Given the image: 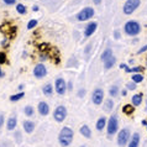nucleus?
<instances>
[{"mask_svg": "<svg viewBox=\"0 0 147 147\" xmlns=\"http://www.w3.org/2000/svg\"><path fill=\"white\" fill-rule=\"evenodd\" d=\"M145 51H147V45H146V46H144L142 48H140V50H138V52H137V53H142V52H145Z\"/></svg>", "mask_w": 147, "mask_h": 147, "instance_id": "nucleus-35", "label": "nucleus"}, {"mask_svg": "<svg viewBox=\"0 0 147 147\" xmlns=\"http://www.w3.org/2000/svg\"><path fill=\"white\" fill-rule=\"evenodd\" d=\"M111 56H113V51H111V48H107V50L104 51V53L101 55V59H103L104 62H105V61H107L108 58H110Z\"/></svg>", "mask_w": 147, "mask_h": 147, "instance_id": "nucleus-22", "label": "nucleus"}, {"mask_svg": "<svg viewBox=\"0 0 147 147\" xmlns=\"http://www.w3.org/2000/svg\"><path fill=\"white\" fill-rule=\"evenodd\" d=\"M32 9H34V11H37V10H38V7H37V6H34Z\"/></svg>", "mask_w": 147, "mask_h": 147, "instance_id": "nucleus-42", "label": "nucleus"}, {"mask_svg": "<svg viewBox=\"0 0 147 147\" xmlns=\"http://www.w3.org/2000/svg\"><path fill=\"white\" fill-rule=\"evenodd\" d=\"M46 48H47V45L46 43H42V45H40V50H46Z\"/></svg>", "mask_w": 147, "mask_h": 147, "instance_id": "nucleus-37", "label": "nucleus"}, {"mask_svg": "<svg viewBox=\"0 0 147 147\" xmlns=\"http://www.w3.org/2000/svg\"><path fill=\"white\" fill-rule=\"evenodd\" d=\"M124 28H125V32L127 35L135 36V35H137L138 32H140L141 26H140V24L136 22V21H129V22L125 24V27Z\"/></svg>", "mask_w": 147, "mask_h": 147, "instance_id": "nucleus-2", "label": "nucleus"}, {"mask_svg": "<svg viewBox=\"0 0 147 147\" xmlns=\"http://www.w3.org/2000/svg\"><path fill=\"white\" fill-rule=\"evenodd\" d=\"M122 111H124L125 114H127V115H131V114H134V105H129V104L124 105Z\"/></svg>", "mask_w": 147, "mask_h": 147, "instance_id": "nucleus-23", "label": "nucleus"}, {"mask_svg": "<svg viewBox=\"0 0 147 147\" xmlns=\"http://www.w3.org/2000/svg\"><path fill=\"white\" fill-rule=\"evenodd\" d=\"M146 126H147V125H146Z\"/></svg>", "mask_w": 147, "mask_h": 147, "instance_id": "nucleus-45", "label": "nucleus"}, {"mask_svg": "<svg viewBox=\"0 0 147 147\" xmlns=\"http://www.w3.org/2000/svg\"><path fill=\"white\" fill-rule=\"evenodd\" d=\"M80 147H87V146H84V145H82V146H80Z\"/></svg>", "mask_w": 147, "mask_h": 147, "instance_id": "nucleus-44", "label": "nucleus"}, {"mask_svg": "<svg viewBox=\"0 0 147 147\" xmlns=\"http://www.w3.org/2000/svg\"><path fill=\"white\" fill-rule=\"evenodd\" d=\"M120 68H124V69H125V68H126V64H124V63H122L121 66H120Z\"/></svg>", "mask_w": 147, "mask_h": 147, "instance_id": "nucleus-41", "label": "nucleus"}, {"mask_svg": "<svg viewBox=\"0 0 147 147\" xmlns=\"http://www.w3.org/2000/svg\"><path fill=\"white\" fill-rule=\"evenodd\" d=\"M42 92H43L45 95L50 96V95H52V93H53V88H52V85H51L50 83H48V84H46V85H43Z\"/></svg>", "mask_w": 147, "mask_h": 147, "instance_id": "nucleus-18", "label": "nucleus"}, {"mask_svg": "<svg viewBox=\"0 0 147 147\" xmlns=\"http://www.w3.org/2000/svg\"><path fill=\"white\" fill-rule=\"evenodd\" d=\"M6 62V55L4 52H0V64Z\"/></svg>", "mask_w": 147, "mask_h": 147, "instance_id": "nucleus-32", "label": "nucleus"}, {"mask_svg": "<svg viewBox=\"0 0 147 147\" xmlns=\"http://www.w3.org/2000/svg\"><path fill=\"white\" fill-rule=\"evenodd\" d=\"M53 117L57 122H62L64 119L67 117V109L63 107V105H59L55 109V113H53Z\"/></svg>", "mask_w": 147, "mask_h": 147, "instance_id": "nucleus-5", "label": "nucleus"}, {"mask_svg": "<svg viewBox=\"0 0 147 147\" xmlns=\"http://www.w3.org/2000/svg\"><path fill=\"white\" fill-rule=\"evenodd\" d=\"M96 27H98V24H96V22H90V24H88V26L85 27V32H84V35L87 36V37H89V36H92V35L94 34V32H95Z\"/></svg>", "mask_w": 147, "mask_h": 147, "instance_id": "nucleus-12", "label": "nucleus"}, {"mask_svg": "<svg viewBox=\"0 0 147 147\" xmlns=\"http://www.w3.org/2000/svg\"><path fill=\"white\" fill-rule=\"evenodd\" d=\"M93 15H94V10L92 9V7H84L83 10L78 13V15H77V19H78L79 21H85V20L90 19Z\"/></svg>", "mask_w": 147, "mask_h": 147, "instance_id": "nucleus-7", "label": "nucleus"}, {"mask_svg": "<svg viewBox=\"0 0 147 147\" xmlns=\"http://www.w3.org/2000/svg\"><path fill=\"white\" fill-rule=\"evenodd\" d=\"M144 80V76L140 74V73H136V74L132 76V82L134 83H140V82Z\"/></svg>", "mask_w": 147, "mask_h": 147, "instance_id": "nucleus-27", "label": "nucleus"}, {"mask_svg": "<svg viewBox=\"0 0 147 147\" xmlns=\"http://www.w3.org/2000/svg\"><path fill=\"white\" fill-rule=\"evenodd\" d=\"M73 130L71 127H63L61 130V132L58 135V141H59V145L62 147H67L72 144L73 141Z\"/></svg>", "mask_w": 147, "mask_h": 147, "instance_id": "nucleus-1", "label": "nucleus"}, {"mask_svg": "<svg viewBox=\"0 0 147 147\" xmlns=\"http://www.w3.org/2000/svg\"><path fill=\"white\" fill-rule=\"evenodd\" d=\"M55 88H56V92L59 94V95H64V93L67 90V84L64 82L63 78H57L55 82Z\"/></svg>", "mask_w": 147, "mask_h": 147, "instance_id": "nucleus-8", "label": "nucleus"}, {"mask_svg": "<svg viewBox=\"0 0 147 147\" xmlns=\"http://www.w3.org/2000/svg\"><path fill=\"white\" fill-rule=\"evenodd\" d=\"M126 88L130 89V90H135V89H136V83L130 82V83H127V85H126Z\"/></svg>", "mask_w": 147, "mask_h": 147, "instance_id": "nucleus-31", "label": "nucleus"}, {"mask_svg": "<svg viewBox=\"0 0 147 147\" xmlns=\"http://www.w3.org/2000/svg\"><path fill=\"white\" fill-rule=\"evenodd\" d=\"M68 89H69V90L72 89V83H69V84H68Z\"/></svg>", "mask_w": 147, "mask_h": 147, "instance_id": "nucleus-43", "label": "nucleus"}, {"mask_svg": "<svg viewBox=\"0 0 147 147\" xmlns=\"http://www.w3.org/2000/svg\"><path fill=\"white\" fill-rule=\"evenodd\" d=\"M126 72H134V73H141L142 71H144V68L142 67H134V68H127L126 67Z\"/></svg>", "mask_w": 147, "mask_h": 147, "instance_id": "nucleus-29", "label": "nucleus"}, {"mask_svg": "<svg viewBox=\"0 0 147 147\" xmlns=\"http://www.w3.org/2000/svg\"><path fill=\"white\" fill-rule=\"evenodd\" d=\"M24 113H25L26 116H34V108L31 107V105H27L24 109Z\"/></svg>", "mask_w": 147, "mask_h": 147, "instance_id": "nucleus-25", "label": "nucleus"}, {"mask_svg": "<svg viewBox=\"0 0 147 147\" xmlns=\"http://www.w3.org/2000/svg\"><path fill=\"white\" fill-rule=\"evenodd\" d=\"M37 109H38L40 115H42V116H46V115H48V113H50V107H48V104L45 103V101L38 103Z\"/></svg>", "mask_w": 147, "mask_h": 147, "instance_id": "nucleus-11", "label": "nucleus"}, {"mask_svg": "<svg viewBox=\"0 0 147 147\" xmlns=\"http://www.w3.org/2000/svg\"><path fill=\"white\" fill-rule=\"evenodd\" d=\"M114 35H115V38H120V34H119V31H115V32H114Z\"/></svg>", "mask_w": 147, "mask_h": 147, "instance_id": "nucleus-38", "label": "nucleus"}, {"mask_svg": "<svg viewBox=\"0 0 147 147\" xmlns=\"http://www.w3.org/2000/svg\"><path fill=\"white\" fill-rule=\"evenodd\" d=\"M80 134L83 135L85 138H90L92 137V131H90V129H89L87 125H83L80 127Z\"/></svg>", "mask_w": 147, "mask_h": 147, "instance_id": "nucleus-16", "label": "nucleus"}, {"mask_svg": "<svg viewBox=\"0 0 147 147\" xmlns=\"http://www.w3.org/2000/svg\"><path fill=\"white\" fill-rule=\"evenodd\" d=\"M46 74H47V68L45 67L42 63H38L37 66L34 68V76L36 78L41 79V78H43V77H46Z\"/></svg>", "mask_w": 147, "mask_h": 147, "instance_id": "nucleus-9", "label": "nucleus"}, {"mask_svg": "<svg viewBox=\"0 0 147 147\" xmlns=\"http://www.w3.org/2000/svg\"><path fill=\"white\" fill-rule=\"evenodd\" d=\"M142 103V94H135L132 96V105L134 107H138Z\"/></svg>", "mask_w": 147, "mask_h": 147, "instance_id": "nucleus-17", "label": "nucleus"}, {"mask_svg": "<svg viewBox=\"0 0 147 147\" xmlns=\"http://www.w3.org/2000/svg\"><path fill=\"white\" fill-rule=\"evenodd\" d=\"M115 62H116L115 57L111 56L110 58H108L107 61H105V68H107V69H110V68H111V67L114 66V64H115Z\"/></svg>", "mask_w": 147, "mask_h": 147, "instance_id": "nucleus-20", "label": "nucleus"}, {"mask_svg": "<svg viewBox=\"0 0 147 147\" xmlns=\"http://www.w3.org/2000/svg\"><path fill=\"white\" fill-rule=\"evenodd\" d=\"M138 6H140V0H126L125 5H124V13L130 15V14H132Z\"/></svg>", "mask_w": 147, "mask_h": 147, "instance_id": "nucleus-4", "label": "nucleus"}, {"mask_svg": "<svg viewBox=\"0 0 147 147\" xmlns=\"http://www.w3.org/2000/svg\"><path fill=\"white\" fill-rule=\"evenodd\" d=\"M36 25H37V20H30L27 24V28L28 30H31V28H34Z\"/></svg>", "mask_w": 147, "mask_h": 147, "instance_id": "nucleus-30", "label": "nucleus"}, {"mask_svg": "<svg viewBox=\"0 0 147 147\" xmlns=\"http://www.w3.org/2000/svg\"><path fill=\"white\" fill-rule=\"evenodd\" d=\"M103 98H104V92L101 90L100 88H96L95 90H94L93 95H92V100H93V103L95 104V105L101 104V101H103Z\"/></svg>", "mask_w": 147, "mask_h": 147, "instance_id": "nucleus-10", "label": "nucleus"}, {"mask_svg": "<svg viewBox=\"0 0 147 147\" xmlns=\"http://www.w3.org/2000/svg\"><path fill=\"white\" fill-rule=\"evenodd\" d=\"M24 95H25V93L20 92L19 94H15V95H11V96H10V100H11V101H18V100H20V99H22Z\"/></svg>", "mask_w": 147, "mask_h": 147, "instance_id": "nucleus-26", "label": "nucleus"}, {"mask_svg": "<svg viewBox=\"0 0 147 147\" xmlns=\"http://www.w3.org/2000/svg\"><path fill=\"white\" fill-rule=\"evenodd\" d=\"M84 94H85V90H84V89H80L79 93H78V95H79L80 98H83V96H84Z\"/></svg>", "mask_w": 147, "mask_h": 147, "instance_id": "nucleus-36", "label": "nucleus"}, {"mask_svg": "<svg viewBox=\"0 0 147 147\" xmlns=\"http://www.w3.org/2000/svg\"><path fill=\"white\" fill-rule=\"evenodd\" d=\"M109 94L111 96H117V94H119V87H117V85H113V87H110Z\"/></svg>", "mask_w": 147, "mask_h": 147, "instance_id": "nucleus-24", "label": "nucleus"}, {"mask_svg": "<svg viewBox=\"0 0 147 147\" xmlns=\"http://www.w3.org/2000/svg\"><path fill=\"white\" fill-rule=\"evenodd\" d=\"M94 4H96V5H99V4L101 3V0H93Z\"/></svg>", "mask_w": 147, "mask_h": 147, "instance_id": "nucleus-39", "label": "nucleus"}, {"mask_svg": "<svg viewBox=\"0 0 147 147\" xmlns=\"http://www.w3.org/2000/svg\"><path fill=\"white\" fill-rule=\"evenodd\" d=\"M113 108H114V103H113V100H111V99L105 100V103H104V110H105V111H111Z\"/></svg>", "mask_w": 147, "mask_h": 147, "instance_id": "nucleus-21", "label": "nucleus"}, {"mask_svg": "<svg viewBox=\"0 0 147 147\" xmlns=\"http://www.w3.org/2000/svg\"><path fill=\"white\" fill-rule=\"evenodd\" d=\"M4 3L6 4V5H13V4H15L16 0H3Z\"/></svg>", "mask_w": 147, "mask_h": 147, "instance_id": "nucleus-34", "label": "nucleus"}, {"mask_svg": "<svg viewBox=\"0 0 147 147\" xmlns=\"http://www.w3.org/2000/svg\"><path fill=\"white\" fill-rule=\"evenodd\" d=\"M117 126H119V120L116 115H111L108 121V135H115L117 132Z\"/></svg>", "mask_w": 147, "mask_h": 147, "instance_id": "nucleus-3", "label": "nucleus"}, {"mask_svg": "<svg viewBox=\"0 0 147 147\" xmlns=\"http://www.w3.org/2000/svg\"><path fill=\"white\" fill-rule=\"evenodd\" d=\"M138 144H140V134L135 132L131 137V141L127 145V147H138Z\"/></svg>", "mask_w": 147, "mask_h": 147, "instance_id": "nucleus-15", "label": "nucleus"}, {"mask_svg": "<svg viewBox=\"0 0 147 147\" xmlns=\"http://www.w3.org/2000/svg\"><path fill=\"white\" fill-rule=\"evenodd\" d=\"M105 125H107V119H105V117H100V119L96 121V130L101 131V130L105 127Z\"/></svg>", "mask_w": 147, "mask_h": 147, "instance_id": "nucleus-19", "label": "nucleus"}, {"mask_svg": "<svg viewBox=\"0 0 147 147\" xmlns=\"http://www.w3.org/2000/svg\"><path fill=\"white\" fill-rule=\"evenodd\" d=\"M16 11H18L19 14H26V6L25 5H22V4H18V6H16Z\"/></svg>", "mask_w": 147, "mask_h": 147, "instance_id": "nucleus-28", "label": "nucleus"}, {"mask_svg": "<svg viewBox=\"0 0 147 147\" xmlns=\"http://www.w3.org/2000/svg\"><path fill=\"white\" fill-rule=\"evenodd\" d=\"M16 125H18V119H16V116H11V117H9V120L6 122V129L9 130V131H13V130L16 127Z\"/></svg>", "mask_w": 147, "mask_h": 147, "instance_id": "nucleus-13", "label": "nucleus"}, {"mask_svg": "<svg viewBox=\"0 0 147 147\" xmlns=\"http://www.w3.org/2000/svg\"><path fill=\"white\" fill-rule=\"evenodd\" d=\"M4 76V73H3V71H1V68H0V78Z\"/></svg>", "mask_w": 147, "mask_h": 147, "instance_id": "nucleus-40", "label": "nucleus"}, {"mask_svg": "<svg viewBox=\"0 0 147 147\" xmlns=\"http://www.w3.org/2000/svg\"><path fill=\"white\" fill-rule=\"evenodd\" d=\"M24 130L27 132V134H31V132H34V130H35V124L32 121L30 120H26V121H24Z\"/></svg>", "mask_w": 147, "mask_h": 147, "instance_id": "nucleus-14", "label": "nucleus"}, {"mask_svg": "<svg viewBox=\"0 0 147 147\" xmlns=\"http://www.w3.org/2000/svg\"><path fill=\"white\" fill-rule=\"evenodd\" d=\"M129 138H130V130L122 129V130H120V132L117 134V144L120 146H125L127 144Z\"/></svg>", "mask_w": 147, "mask_h": 147, "instance_id": "nucleus-6", "label": "nucleus"}, {"mask_svg": "<svg viewBox=\"0 0 147 147\" xmlns=\"http://www.w3.org/2000/svg\"><path fill=\"white\" fill-rule=\"evenodd\" d=\"M4 121H5V117H4L3 114H0V129L3 127V125H4Z\"/></svg>", "mask_w": 147, "mask_h": 147, "instance_id": "nucleus-33", "label": "nucleus"}]
</instances>
